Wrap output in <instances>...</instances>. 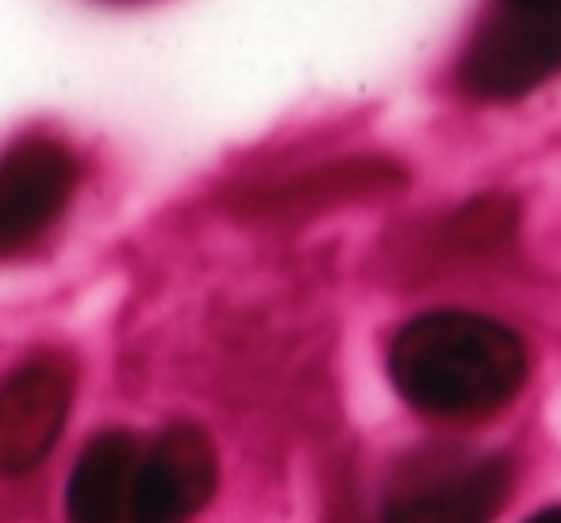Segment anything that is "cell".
<instances>
[{
  "label": "cell",
  "instance_id": "obj_1",
  "mask_svg": "<svg viewBox=\"0 0 561 523\" xmlns=\"http://www.w3.org/2000/svg\"><path fill=\"white\" fill-rule=\"evenodd\" d=\"M389 369L408 405L443 420L496 412L527 374V351L504 323L469 312L412 320L389 351Z\"/></svg>",
  "mask_w": 561,
  "mask_h": 523
},
{
  "label": "cell",
  "instance_id": "obj_2",
  "mask_svg": "<svg viewBox=\"0 0 561 523\" xmlns=\"http://www.w3.org/2000/svg\"><path fill=\"white\" fill-rule=\"evenodd\" d=\"M561 70V0L504 4L461 58V86L481 101H515Z\"/></svg>",
  "mask_w": 561,
  "mask_h": 523
},
{
  "label": "cell",
  "instance_id": "obj_3",
  "mask_svg": "<svg viewBox=\"0 0 561 523\" xmlns=\"http://www.w3.org/2000/svg\"><path fill=\"white\" fill-rule=\"evenodd\" d=\"M78 173L58 139H20L0 155V262L32 250L62 219Z\"/></svg>",
  "mask_w": 561,
  "mask_h": 523
},
{
  "label": "cell",
  "instance_id": "obj_4",
  "mask_svg": "<svg viewBox=\"0 0 561 523\" xmlns=\"http://www.w3.org/2000/svg\"><path fill=\"white\" fill-rule=\"evenodd\" d=\"M73 405V366L39 354L0 382V474L35 469L66 428Z\"/></svg>",
  "mask_w": 561,
  "mask_h": 523
},
{
  "label": "cell",
  "instance_id": "obj_5",
  "mask_svg": "<svg viewBox=\"0 0 561 523\" xmlns=\"http://www.w3.org/2000/svg\"><path fill=\"white\" fill-rule=\"evenodd\" d=\"M216 489V451L193 423H173L139 454L131 523H188Z\"/></svg>",
  "mask_w": 561,
  "mask_h": 523
},
{
  "label": "cell",
  "instance_id": "obj_6",
  "mask_svg": "<svg viewBox=\"0 0 561 523\" xmlns=\"http://www.w3.org/2000/svg\"><path fill=\"white\" fill-rule=\"evenodd\" d=\"M139 439L104 431L81 451L66 485L70 523H131V489L139 469Z\"/></svg>",
  "mask_w": 561,
  "mask_h": 523
},
{
  "label": "cell",
  "instance_id": "obj_7",
  "mask_svg": "<svg viewBox=\"0 0 561 523\" xmlns=\"http://www.w3.org/2000/svg\"><path fill=\"white\" fill-rule=\"evenodd\" d=\"M507 492V466L500 458L469 466L446 481L415 485L392 500L389 523H489Z\"/></svg>",
  "mask_w": 561,
  "mask_h": 523
},
{
  "label": "cell",
  "instance_id": "obj_8",
  "mask_svg": "<svg viewBox=\"0 0 561 523\" xmlns=\"http://www.w3.org/2000/svg\"><path fill=\"white\" fill-rule=\"evenodd\" d=\"M527 523H561V508H546V512H538L535 520Z\"/></svg>",
  "mask_w": 561,
  "mask_h": 523
}]
</instances>
